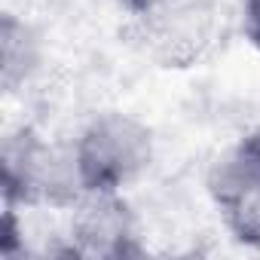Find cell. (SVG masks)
<instances>
[{"mask_svg":"<svg viewBox=\"0 0 260 260\" xmlns=\"http://www.w3.org/2000/svg\"><path fill=\"white\" fill-rule=\"evenodd\" d=\"M83 193H122L153 162V132L132 113H95L71 144Z\"/></svg>","mask_w":260,"mask_h":260,"instance_id":"cell-2","label":"cell"},{"mask_svg":"<svg viewBox=\"0 0 260 260\" xmlns=\"http://www.w3.org/2000/svg\"><path fill=\"white\" fill-rule=\"evenodd\" d=\"M0 190H4V205L19 211L34 205L71 211L86 196L74 166V150L52 147L34 125H19L4 135Z\"/></svg>","mask_w":260,"mask_h":260,"instance_id":"cell-1","label":"cell"},{"mask_svg":"<svg viewBox=\"0 0 260 260\" xmlns=\"http://www.w3.org/2000/svg\"><path fill=\"white\" fill-rule=\"evenodd\" d=\"M25 223L19 217V208L4 205V230H0V254L4 257H19L25 251Z\"/></svg>","mask_w":260,"mask_h":260,"instance_id":"cell-7","label":"cell"},{"mask_svg":"<svg viewBox=\"0 0 260 260\" xmlns=\"http://www.w3.org/2000/svg\"><path fill=\"white\" fill-rule=\"evenodd\" d=\"M242 34L260 52V0H245L242 4Z\"/></svg>","mask_w":260,"mask_h":260,"instance_id":"cell-8","label":"cell"},{"mask_svg":"<svg viewBox=\"0 0 260 260\" xmlns=\"http://www.w3.org/2000/svg\"><path fill=\"white\" fill-rule=\"evenodd\" d=\"M43 64V37L40 31L16 16L4 13L0 16V89L4 95L22 92Z\"/></svg>","mask_w":260,"mask_h":260,"instance_id":"cell-6","label":"cell"},{"mask_svg":"<svg viewBox=\"0 0 260 260\" xmlns=\"http://www.w3.org/2000/svg\"><path fill=\"white\" fill-rule=\"evenodd\" d=\"M132 37L162 68L196 64L214 40L217 0H119Z\"/></svg>","mask_w":260,"mask_h":260,"instance_id":"cell-3","label":"cell"},{"mask_svg":"<svg viewBox=\"0 0 260 260\" xmlns=\"http://www.w3.org/2000/svg\"><path fill=\"white\" fill-rule=\"evenodd\" d=\"M205 187L217 211L260 190V128L242 135L236 144L214 156V162L208 166Z\"/></svg>","mask_w":260,"mask_h":260,"instance_id":"cell-5","label":"cell"},{"mask_svg":"<svg viewBox=\"0 0 260 260\" xmlns=\"http://www.w3.org/2000/svg\"><path fill=\"white\" fill-rule=\"evenodd\" d=\"M68 248L74 257L122 260L138 257V217L122 193H86L71 208Z\"/></svg>","mask_w":260,"mask_h":260,"instance_id":"cell-4","label":"cell"}]
</instances>
